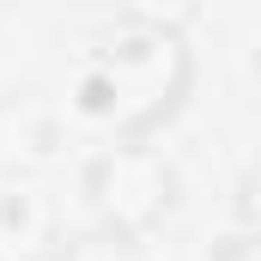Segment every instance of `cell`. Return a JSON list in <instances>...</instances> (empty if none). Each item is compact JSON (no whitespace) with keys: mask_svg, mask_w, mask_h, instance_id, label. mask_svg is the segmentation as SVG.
<instances>
[{"mask_svg":"<svg viewBox=\"0 0 261 261\" xmlns=\"http://www.w3.org/2000/svg\"><path fill=\"white\" fill-rule=\"evenodd\" d=\"M61 243L43 189H0V261H49Z\"/></svg>","mask_w":261,"mask_h":261,"instance_id":"3","label":"cell"},{"mask_svg":"<svg viewBox=\"0 0 261 261\" xmlns=\"http://www.w3.org/2000/svg\"><path fill=\"white\" fill-rule=\"evenodd\" d=\"M176 164L152 140H110L85 164V206L97 225H116L128 237H152L176 213Z\"/></svg>","mask_w":261,"mask_h":261,"instance_id":"2","label":"cell"},{"mask_svg":"<svg viewBox=\"0 0 261 261\" xmlns=\"http://www.w3.org/2000/svg\"><path fill=\"white\" fill-rule=\"evenodd\" d=\"M231 206H237V231L261 249V152L249 158V170L237 176V200H231Z\"/></svg>","mask_w":261,"mask_h":261,"instance_id":"5","label":"cell"},{"mask_svg":"<svg viewBox=\"0 0 261 261\" xmlns=\"http://www.w3.org/2000/svg\"><path fill=\"white\" fill-rule=\"evenodd\" d=\"M73 6H116V0H73Z\"/></svg>","mask_w":261,"mask_h":261,"instance_id":"6","label":"cell"},{"mask_svg":"<svg viewBox=\"0 0 261 261\" xmlns=\"http://www.w3.org/2000/svg\"><path fill=\"white\" fill-rule=\"evenodd\" d=\"M195 43L189 31L122 18L97 49L85 55L79 73V110L97 122L103 140H152L170 128L195 91Z\"/></svg>","mask_w":261,"mask_h":261,"instance_id":"1","label":"cell"},{"mask_svg":"<svg viewBox=\"0 0 261 261\" xmlns=\"http://www.w3.org/2000/svg\"><path fill=\"white\" fill-rule=\"evenodd\" d=\"M49 261H152V255H146V237H128V231L91 219L79 231H61V243H55Z\"/></svg>","mask_w":261,"mask_h":261,"instance_id":"4","label":"cell"},{"mask_svg":"<svg viewBox=\"0 0 261 261\" xmlns=\"http://www.w3.org/2000/svg\"><path fill=\"white\" fill-rule=\"evenodd\" d=\"M255 12H261V0H255Z\"/></svg>","mask_w":261,"mask_h":261,"instance_id":"7","label":"cell"}]
</instances>
